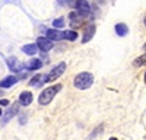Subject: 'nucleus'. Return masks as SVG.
<instances>
[{
  "label": "nucleus",
  "mask_w": 146,
  "mask_h": 140,
  "mask_svg": "<svg viewBox=\"0 0 146 140\" xmlns=\"http://www.w3.org/2000/svg\"><path fill=\"white\" fill-rule=\"evenodd\" d=\"M62 89V85H54V86H50V88H47L41 92V95L38 98V102L41 105H47V104H50L53 101V98L56 96V93Z\"/></svg>",
  "instance_id": "f257e3e1"
},
{
  "label": "nucleus",
  "mask_w": 146,
  "mask_h": 140,
  "mask_svg": "<svg viewBox=\"0 0 146 140\" xmlns=\"http://www.w3.org/2000/svg\"><path fill=\"white\" fill-rule=\"evenodd\" d=\"M92 83H94V76H92V73H89V72L79 73V75L75 77V86H76L78 89H88Z\"/></svg>",
  "instance_id": "f03ea898"
},
{
  "label": "nucleus",
  "mask_w": 146,
  "mask_h": 140,
  "mask_svg": "<svg viewBox=\"0 0 146 140\" xmlns=\"http://www.w3.org/2000/svg\"><path fill=\"white\" fill-rule=\"evenodd\" d=\"M64 70H66V63H63V61H62V63L57 64V66L51 70V72L44 77V82H47V83H51V82H54L57 77H60V76L63 75Z\"/></svg>",
  "instance_id": "7ed1b4c3"
},
{
  "label": "nucleus",
  "mask_w": 146,
  "mask_h": 140,
  "mask_svg": "<svg viewBox=\"0 0 146 140\" xmlns=\"http://www.w3.org/2000/svg\"><path fill=\"white\" fill-rule=\"evenodd\" d=\"M7 66H9V69L12 70V72H15V73L21 72V70H23L27 67V64L21 63L18 58H15V57H9L7 58Z\"/></svg>",
  "instance_id": "20e7f679"
},
{
  "label": "nucleus",
  "mask_w": 146,
  "mask_h": 140,
  "mask_svg": "<svg viewBox=\"0 0 146 140\" xmlns=\"http://www.w3.org/2000/svg\"><path fill=\"white\" fill-rule=\"evenodd\" d=\"M36 47H38L41 51L47 53V51H50L53 48V42L48 38H45V37H40L38 40H36Z\"/></svg>",
  "instance_id": "39448f33"
},
{
  "label": "nucleus",
  "mask_w": 146,
  "mask_h": 140,
  "mask_svg": "<svg viewBox=\"0 0 146 140\" xmlns=\"http://www.w3.org/2000/svg\"><path fill=\"white\" fill-rule=\"evenodd\" d=\"M95 29H96V26L94 25V23H89V25L85 28L83 38H82V42H83V44H85V42H88V41H91V38L94 37V34H95Z\"/></svg>",
  "instance_id": "423d86ee"
},
{
  "label": "nucleus",
  "mask_w": 146,
  "mask_h": 140,
  "mask_svg": "<svg viewBox=\"0 0 146 140\" xmlns=\"http://www.w3.org/2000/svg\"><path fill=\"white\" fill-rule=\"evenodd\" d=\"M75 7L79 10V15L80 16H86L89 13V3H86V2H76L75 3Z\"/></svg>",
  "instance_id": "0eeeda50"
},
{
  "label": "nucleus",
  "mask_w": 146,
  "mask_h": 140,
  "mask_svg": "<svg viewBox=\"0 0 146 140\" xmlns=\"http://www.w3.org/2000/svg\"><path fill=\"white\" fill-rule=\"evenodd\" d=\"M19 102L21 105H23V107H27V105H29L32 102V93L25 90V92H22L21 93V96H19Z\"/></svg>",
  "instance_id": "6e6552de"
},
{
  "label": "nucleus",
  "mask_w": 146,
  "mask_h": 140,
  "mask_svg": "<svg viewBox=\"0 0 146 140\" xmlns=\"http://www.w3.org/2000/svg\"><path fill=\"white\" fill-rule=\"evenodd\" d=\"M47 37H48V40H54V41H57V40H62L63 38V32L62 31H57V29H48L47 31Z\"/></svg>",
  "instance_id": "1a4fd4ad"
},
{
  "label": "nucleus",
  "mask_w": 146,
  "mask_h": 140,
  "mask_svg": "<svg viewBox=\"0 0 146 140\" xmlns=\"http://www.w3.org/2000/svg\"><path fill=\"white\" fill-rule=\"evenodd\" d=\"M16 82H18V79L15 76H7L6 79H3L0 82V88H10V86H13Z\"/></svg>",
  "instance_id": "9d476101"
},
{
  "label": "nucleus",
  "mask_w": 146,
  "mask_h": 140,
  "mask_svg": "<svg viewBox=\"0 0 146 140\" xmlns=\"http://www.w3.org/2000/svg\"><path fill=\"white\" fill-rule=\"evenodd\" d=\"M42 66L41 60H38V58H32V60H29L27 63V69L28 70H36V69H40Z\"/></svg>",
  "instance_id": "9b49d317"
},
{
  "label": "nucleus",
  "mask_w": 146,
  "mask_h": 140,
  "mask_svg": "<svg viewBox=\"0 0 146 140\" xmlns=\"http://www.w3.org/2000/svg\"><path fill=\"white\" fill-rule=\"evenodd\" d=\"M115 32H117V35H120V37H124V35H127V32H129V28L124 25V23H117Z\"/></svg>",
  "instance_id": "f8f14e48"
},
{
  "label": "nucleus",
  "mask_w": 146,
  "mask_h": 140,
  "mask_svg": "<svg viewBox=\"0 0 146 140\" xmlns=\"http://www.w3.org/2000/svg\"><path fill=\"white\" fill-rule=\"evenodd\" d=\"M36 48H38V47H36L35 44H28V45H23V47H22V51L25 53V54L34 55V54L36 53Z\"/></svg>",
  "instance_id": "ddd939ff"
},
{
  "label": "nucleus",
  "mask_w": 146,
  "mask_h": 140,
  "mask_svg": "<svg viewBox=\"0 0 146 140\" xmlns=\"http://www.w3.org/2000/svg\"><path fill=\"white\" fill-rule=\"evenodd\" d=\"M63 38H64V40H69V41H75V40L78 38V32L73 31V29L64 31V32H63Z\"/></svg>",
  "instance_id": "4468645a"
},
{
  "label": "nucleus",
  "mask_w": 146,
  "mask_h": 140,
  "mask_svg": "<svg viewBox=\"0 0 146 140\" xmlns=\"http://www.w3.org/2000/svg\"><path fill=\"white\" fill-rule=\"evenodd\" d=\"M16 112H18V105H13V107H12V108L7 111V114L5 115V123H6V121H9V120H10V118H12V117H13Z\"/></svg>",
  "instance_id": "2eb2a0df"
},
{
  "label": "nucleus",
  "mask_w": 146,
  "mask_h": 140,
  "mask_svg": "<svg viewBox=\"0 0 146 140\" xmlns=\"http://www.w3.org/2000/svg\"><path fill=\"white\" fill-rule=\"evenodd\" d=\"M41 80H44V77H42L41 75H35V76L31 79L29 85H31V86H38V85L41 83Z\"/></svg>",
  "instance_id": "dca6fc26"
},
{
  "label": "nucleus",
  "mask_w": 146,
  "mask_h": 140,
  "mask_svg": "<svg viewBox=\"0 0 146 140\" xmlns=\"http://www.w3.org/2000/svg\"><path fill=\"white\" fill-rule=\"evenodd\" d=\"M133 64H135L136 67H140V66L146 64V54H145V55H140V57H137L136 60L133 61Z\"/></svg>",
  "instance_id": "f3484780"
},
{
  "label": "nucleus",
  "mask_w": 146,
  "mask_h": 140,
  "mask_svg": "<svg viewBox=\"0 0 146 140\" xmlns=\"http://www.w3.org/2000/svg\"><path fill=\"white\" fill-rule=\"evenodd\" d=\"M63 23H64V19L63 18H58V19H56L54 22H53V26H63Z\"/></svg>",
  "instance_id": "a211bd4d"
},
{
  "label": "nucleus",
  "mask_w": 146,
  "mask_h": 140,
  "mask_svg": "<svg viewBox=\"0 0 146 140\" xmlns=\"http://www.w3.org/2000/svg\"><path fill=\"white\" fill-rule=\"evenodd\" d=\"M0 105H2V107H6V105H9V101L7 99H0Z\"/></svg>",
  "instance_id": "6ab92c4d"
},
{
  "label": "nucleus",
  "mask_w": 146,
  "mask_h": 140,
  "mask_svg": "<svg viewBox=\"0 0 146 140\" xmlns=\"http://www.w3.org/2000/svg\"><path fill=\"white\" fill-rule=\"evenodd\" d=\"M110 140H117V139H115V137H111V139H110Z\"/></svg>",
  "instance_id": "aec40b11"
},
{
  "label": "nucleus",
  "mask_w": 146,
  "mask_h": 140,
  "mask_svg": "<svg viewBox=\"0 0 146 140\" xmlns=\"http://www.w3.org/2000/svg\"><path fill=\"white\" fill-rule=\"evenodd\" d=\"M143 48H145V50H146V44H145V45H143Z\"/></svg>",
  "instance_id": "412c9836"
},
{
  "label": "nucleus",
  "mask_w": 146,
  "mask_h": 140,
  "mask_svg": "<svg viewBox=\"0 0 146 140\" xmlns=\"http://www.w3.org/2000/svg\"><path fill=\"white\" fill-rule=\"evenodd\" d=\"M0 115H2V108H0Z\"/></svg>",
  "instance_id": "4be33fe9"
},
{
  "label": "nucleus",
  "mask_w": 146,
  "mask_h": 140,
  "mask_svg": "<svg viewBox=\"0 0 146 140\" xmlns=\"http://www.w3.org/2000/svg\"><path fill=\"white\" fill-rule=\"evenodd\" d=\"M145 82H146V73H145Z\"/></svg>",
  "instance_id": "5701e85b"
},
{
  "label": "nucleus",
  "mask_w": 146,
  "mask_h": 140,
  "mask_svg": "<svg viewBox=\"0 0 146 140\" xmlns=\"http://www.w3.org/2000/svg\"><path fill=\"white\" fill-rule=\"evenodd\" d=\"M145 20H146V19H145Z\"/></svg>",
  "instance_id": "b1692460"
}]
</instances>
